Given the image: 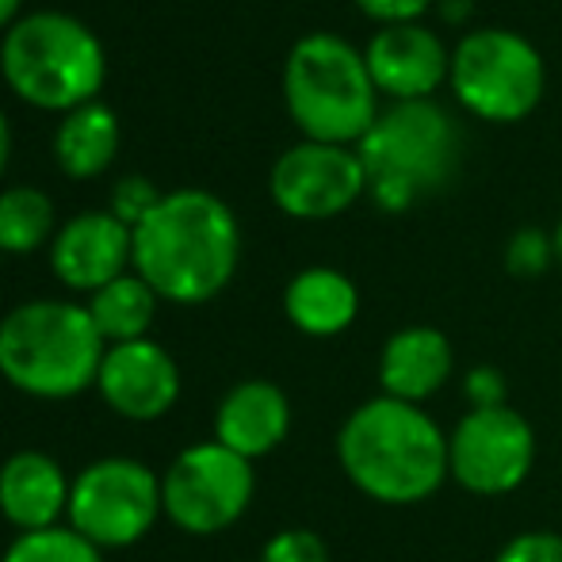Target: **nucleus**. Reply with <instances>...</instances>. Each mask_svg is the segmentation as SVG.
<instances>
[{"instance_id":"obj_17","label":"nucleus","mask_w":562,"mask_h":562,"mask_svg":"<svg viewBox=\"0 0 562 562\" xmlns=\"http://www.w3.org/2000/svg\"><path fill=\"white\" fill-rule=\"evenodd\" d=\"M451 368H456V352H451L448 337L432 326L398 329L386 337L383 352H379L383 394L409 402V406H422L425 398H432L451 379Z\"/></svg>"},{"instance_id":"obj_30","label":"nucleus","mask_w":562,"mask_h":562,"mask_svg":"<svg viewBox=\"0 0 562 562\" xmlns=\"http://www.w3.org/2000/svg\"><path fill=\"white\" fill-rule=\"evenodd\" d=\"M20 4L23 0H0V31H8L20 15Z\"/></svg>"},{"instance_id":"obj_14","label":"nucleus","mask_w":562,"mask_h":562,"mask_svg":"<svg viewBox=\"0 0 562 562\" xmlns=\"http://www.w3.org/2000/svg\"><path fill=\"white\" fill-rule=\"evenodd\" d=\"M126 265H134V229L119 223L112 211L69 218L50 241V268L69 291L97 295L126 276Z\"/></svg>"},{"instance_id":"obj_23","label":"nucleus","mask_w":562,"mask_h":562,"mask_svg":"<svg viewBox=\"0 0 562 562\" xmlns=\"http://www.w3.org/2000/svg\"><path fill=\"white\" fill-rule=\"evenodd\" d=\"M555 265V237L540 226H520L505 245V268L517 280H540Z\"/></svg>"},{"instance_id":"obj_5","label":"nucleus","mask_w":562,"mask_h":562,"mask_svg":"<svg viewBox=\"0 0 562 562\" xmlns=\"http://www.w3.org/2000/svg\"><path fill=\"white\" fill-rule=\"evenodd\" d=\"M283 104L306 142L356 149L379 119V89L368 74L363 50L340 35L314 31L288 54Z\"/></svg>"},{"instance_id":"obj_7","label":"nucleus","mask_w":562,"mask_h":562,"mask_svg":"<svg viewBox=\"0 0 562 562\" xmlns=\"http://www.w3.org/2000/svg\"><path fill=\"white\" fill-rule=\"evenodd\" d=\"M448 85L459 108L482 123H520L548 89L543 54L509 27L467 31L451 50Z\"/></svg>"},{"instance_id":"obj_27","label":"nucleus","mask_w":562,"mask_h":562,"mask_svg":"<svg viewBox=\"0 0 562 562\" xmlns=\"http://www.w3.org/2000/svg\"><path fill=\"white\" fill-rule=\"evenodd\" d=\"M432 4H437V0H356V8H360L368 20L383 23V27H394V23H422V15L429 12Z\"/></svg>"},{"instance_id":"obj_13","label":"nucleus","mask_w":562,"mask_h":562,"mask_svg":"<svg viewBox=\"0 0 562 562\" xmlns=\"http://www.w3.org/2000/svg\"><path fill=\"white\" fill-rule=\"evenodd\" d=\"M363 61L375 81L379 97H391L394 104L432 100V92L448 81L451 54L440 35L425 23H394L379 27L371 43L363 46Z\"/></svg>"},{"instance_id":"obj_31","label":"nucleus","mask_w":562,"mask_h":562,"mask_svg":"<svg viewBox=\"0 0 562 562\" xmlns=\"http://www.w3.org/2000/svg\"><path fill=\"white\" fill-rule=\"evenodd\" d=\"M551 237H555V260L562 265V218H559V226H555V234H551Z\"/></svg>"},{"instance_id":"obj_28","label":"nucleus","mask_w":562,"mask_h":562,"mask_svg":"<svg viewBox=\"0 0 562 562\" xmlns=\"http://www.w3.org/2000/svg\"><path fill=\"white\" fill-rule=\"evenodd\" d=\"M463 391H467V398H471L474 409H490V406H505V394H509V386H505L502 371L490 368V363H482V368L467 371Z\"/></svg>"},{"instance_id":"obj_8","label":"nucleus","mask_w":562,"mask_h":562,"mask_svg":"<svg viewBox=\"0 0 562 562\" xmlns=\"http://www.w3.org/2000/svg\"><path fill=\"white\" fill-rule=\"evenodd\" d=\"M161 513V479L138 459L108 456L74 479L66 520L74 532L104 551L138 543Z\"/></svg>"},{"instance_id":"obj_12","label":"nucleus","mask_w":562,"mask_h":562,"mask_svg":"<svg viewBox=\"0 0 562 562\" xmlns=\"http://www.w3.org/2000/svg\"><path fill=\"white\" fill-rule=\"evenodd\" d=\"M97 391L126 422H157L180 398V368L149 337L108 345L100 363Z\"/></svg>"},{"instance_id":"obj_9","label":"nucleus","mask_w":562,"mask_h":562,"mask_svg":"<svg viewBox=\"0 0 562 562\" xmlns=\"http://www.w3.org/2000/svg\"><path fill=\"white\" fill-rule=\"evenodd\" d=\"M252 463L218 440L184 448L161 474V509L180 532L218 536L245 517L252 502Z\"/></svg>"},{"instance_id":"obj_6","label":"nucleus","mask_w":562,"mask_h":562,"mask_svg":"<svg viewBox=\"0 0 562 562\" xmlns=\"http://www.w3.org/2000/svg\"><path fill=\"white\" fill-rule=\"evenodd\" d=\"M0 74L8 89L43 112H77L104 89L100 38L66 12H31L4 31Z\"/></svg>"},{"instance_id":"obj_3","label":"nucleus","mask_w":562,"mask_h":562,"mask_svg":"<svg viewBox=\"0 0 562 562\" xmlns=\"http://www.w3.org/2000/svg\"><path fill=\"white\" fill-rule=\"evenodd\" d=\"M368 195L386 215L445 192L463 165V131L437 100L391 104L356 146Z\"/></svg>"},{"instance_id":"obj_15","label":"nucleus","mask_w":562,"mask_h":562,"mask_svg":"<svg viewBox=\"0 0 562 562\" xmlns=\"http://www.w3.org/2000/svg\"><path fill=\"white\" fill-rule=\"evenodd\" d=\"M291 402L268 379H245L229 386L215 409V440L241 459H260L288 440Z\"/></svg>"},{"instance_id":"obj_10","label":"nucleus","mask_w":562,"mask_h":562,"mask_svg":"<svg viewBox=\"0 0 562 562\" xmlns=\"http://www.w3.org/2000/svg\"><path fill=\"white\" fill-rule=\"evenodd\" d=\"M536 459V432L513 406L471 409L448 437V474L479 497L513 494Z\"/></svg>"},{"instance_id":"obj_21","label":"nucleus","mask_w":562,"mask_h":562,"mask_svg":"<svg viewBox=\"0 0 562 562\" xmlns=\"http://www.w3.org/2000/svg\"><path fill=\"white\" fill-rule=\"evenodd\" d=\"M54 234V203L38 188L0 192V252H35Z\"/></svg>"},{"instance_id":"obj_18","label":"nucleus","mask_w":562,"mask_h":562,"mask_svg":"<svg viewBox=\"0 0 562 562\" xmlns=\"http://www.w3.org/2000/svg\"><path fill=\"white\" fill-rule=\"evenodd\" d=\"M283 314L306 337H337L360 314V291L337 268H303L283 291Z\"/></svg>"},{"instance_id":"obj_4","label":"nucleus","mask_w":562,"mask_h":562,"mask_svg":"<svg viewBox=\"0 0 562 562\" xmlns=\"http://www.w3.org/2000/svg\"><path fill=\"white\" fill-rule=\"evenodd\" d=\"M104 352L89 306L35 299L0 322V375L31 398H77L97 386Z\"/></svg>"},{"instance_id":"obj_1","label":"nucleus","mask_w":562,"mask_h":562,"mask_svg":"<svg viewBox=\"0 0 562 562\" xmlns=\"http://www.w3.org/2000/svg\"><path fill=\"white\" fill-rule=\"evenodd\" d=\"M237 260L241 229L234 211L203 188L169 192L134 226V276L169 303H211L234 280Z\"/></svg>"},{"instance_id":"obj_20","label":"nucleus","mask_w":562,"mask_h":562,"mask_svg":"<svg viewBox=\"0 0 562 562\" xmlns=\"http://www.w3.org/2000/svg\"><path fill=\"white\" fill-rule=\"evenodd\" d=\"M89 314L104 345H126V340H142L154 326L157 295L142 276H119L89 299Z\"/></svg>"},{"instance_id":"obj_29","label":"nucleus","mask_w":562,"mask_h":562,"mask_svg":"<svg viewBox=\"0 0 562 562\" xmlns=\"http://www.w3.org/2000/svg\"><path fill=\"white\" fill-rule=\"evenodd\" d=\"M8 154H12V126H8L4 112H0V177L8 169Z\"/></svg>"},{"instance_id":"obj_19","label":"nucleus","mask_w":562,"mask_h":562,"mask_svg":"<svg viewBox=\"0 0 562 562\" xmlns=\"http://www.w3.org/2000/svg\"><path fill=\"white\" fill-rule=\"evenodd\" d=\"M119 154V119L104 104H85L61 115L54 131V161L69 180H92L112 169Z\"/></svg>"},{"instance_id":"obj_25","label":"nucleus","mask_w":562,"mask_h":562,"mask_svg":"<svg viewBox=\"0 0 562 562\" xmlns=\"http://www.w3.org/2000/svg\"><path fill=\"white\" fill-rule=\"evenodd\" d=\"M161 200H165V195L154 188V180H146V177H123L112 188V215L119 218V223H126V226L134 229Z\"/></svg>"},{"instance_id":"obj_26","label":"nucleus","mask_w":562,"mask_h":562,"mask_svg":"<svg viewBox=\"0 0 562 562\" xmlns=\"http://www.w3.org/2000/svg\"><path fill=\"white\" fill-rule=\"evenodd\" d=\"M494 562H562V536L559 532H525L513 536Z\"/></svg>"},{"instance_id":"obj_24","label":"nucleus","mask_w":562,"mask_h":562,"mask_svg":"<svg viewBox=\"0 0 562 562\" xmlns=\"http://www.w3.org/2000/svg\"><path fill=\"white\" fill-rule=\"evenodd\" d=\"M260 562H329V548L311 528H283L265 543Z\"/></svg>"},{"instance_id":"obj_11","label":"nucleus","mask_w":562,"mask_h":562,"mask_svg":"<svg viewBox=\"0 0 562 562\" xmlns=\"http://www.w3.org/2000/svg\"><path fill=\"white\" fill-rule=\"evenodd\" d=\"M268 192L283 215L322 223L345 215L360 195H368V177L352 146L299 142L272 165Z\"/></svg>"},{"instance_id":"obj_16","label":"nucleus","mask_w":562,"mask_h":562,"mask_svg":"<svg viewBox=\"0 0 562 562\" xmlns=\"http://www.w3.org/2000/svg\"><path fill=\"white\" fill-rule=\"evenodd\" d=\"M69 490L74 482L46 451H15L0 467V513L20 536L58 528L69 513Z\"/></svg>"},{"instance_id":"obj_22","label":"nucleus","mask_w":562,"mask_h":562,"mask_svg":"<svg viewBox=\"0 0 562 562\" xmlns=\"http://www.w3.org/2000/svg\"><path fill=\"white\" fill-rule=\"evenodd\" d=\"M0 562H104L97 543H89L69 525L46 528V532H23L12 540Z\"/></svg>"},{"instance_id":"obj_2","label":"nucleus","mask_w":562,"mask_h":562,"mask_svg":"<svg viewBox=\"0 0 562 562\" xmlns=\"http://www.w3.org/2000/svg\"><path fill=\"white\" fill-rule=\"evenodd\" d=\"M348 482L379 505H417L448 479V437L422 406L398 398L363 402L337 432Z\"/></svg>"}]
</instances>
